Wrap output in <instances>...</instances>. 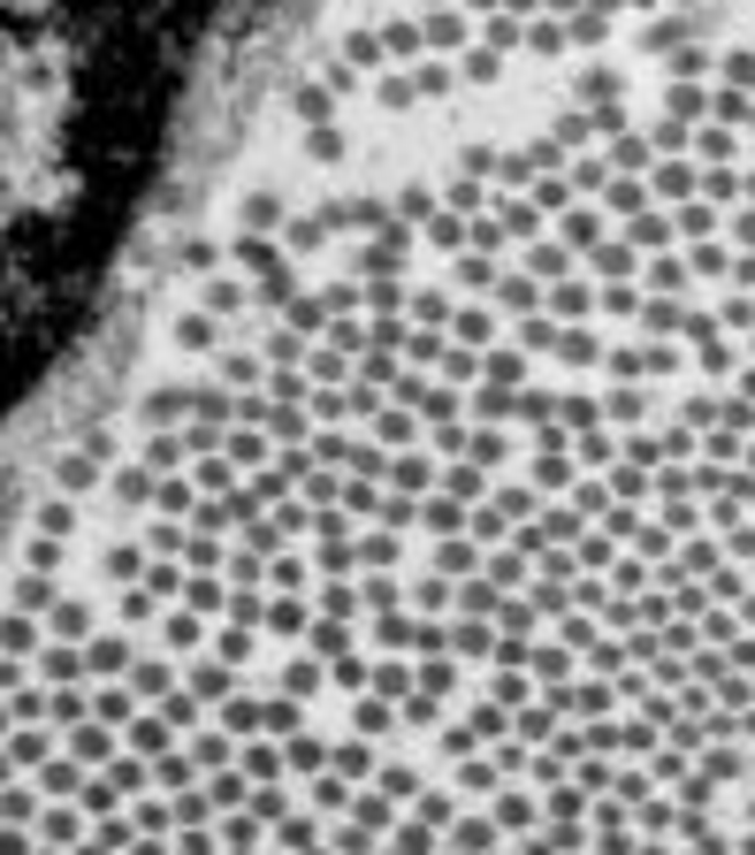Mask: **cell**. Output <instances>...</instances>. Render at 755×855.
Returning <instances> with one entry per match:
<instances>
[{"instance_id":"2","label":"cell","mask_w":755,"mask_h":855,"mask_svg":"<svg viewBox=\"0 0 755 855\" xmlns=\"http://www.w3.org/2000/svg\"><path fill=\"white\" fill-rule=\"evenodd\" d=\"M527 8H534L542 38H550L573 69H588V61H604V54L641 46V38L710 23V15H725V8H741V0H527Z\"/></svg>"},{"instance_id":"1","label":"cell","mask_w":755,"mask_h":855,"mask_svg":"<svg viewBox=\"0 0 755 855\" xmlns=\"http://www.w3.org/2000/svg\"><path fill=\"white\" fill-rule=\"evenodd\" d=\"M8 855H755V69L275 169L8 558Z\"/></svg>"}]
</instances>
